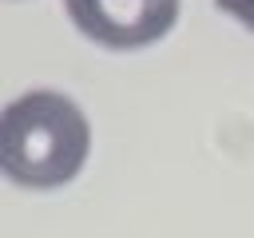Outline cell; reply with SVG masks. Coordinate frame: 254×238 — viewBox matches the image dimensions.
Returning <instances> with one entry per match:
<instances>
[{"instance_id":"1","label":"cell","mask_w":254,"mask_h":238,"mask_svg":"<svg viewBox=\"0 0 254 238\" xmlns=\"http://www.w3.org/2000/svg\"><path fill=\"white\" fill-rule=\"evenodd\" d=\"M87 151V115L60 91H24L0 115V167L16 186L56 190L79 175Z\"/></svg>"},{"instance_id":"2","label":"cell","mask_w":254,"mask_h":238,"mask_svg":"<svg viewBox=\"0 0 254 238\" xmlns=\"http://www.w3.org/2000/svg\"><path fill=\"white\" fill-rule=\"evenodd\" d=\"M64 8L87 40L111 52L147 48L179 20V0H64Z\"/></svg>"},{"instance_id":"3","label":"cell","mask_w":254,"mask_h":238,"mask_svg":"<svg viewBox=\"0 0 254 238\" xmlns=\"http://www.w3.org/2000/svg\"><path fill=\"white\" fill-rule=\"evenodd\" d=\"M214 8L226 12V16H234L246 32H254V0H214Z\"/></svg>"}]
</instances>
